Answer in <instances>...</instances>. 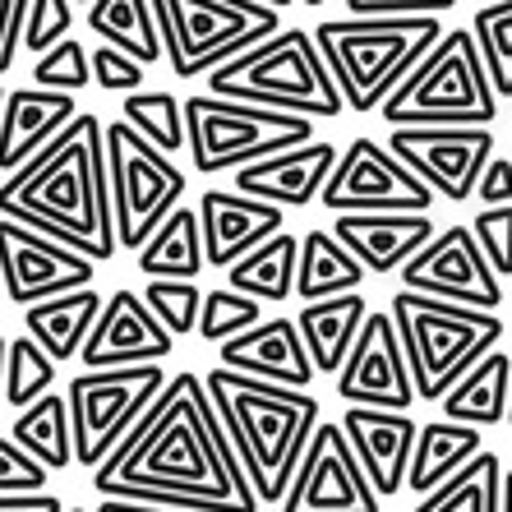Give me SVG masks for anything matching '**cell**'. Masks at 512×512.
Here are the masks:
<instances>
[{
  "instance_id": "cell-1",
  "label": "cell",
  "mask_w": 512,
  "mask_h": 512,
  "mask_svg": "<svg viewBox=\"0 0 512 512\" xmlns=\"http://www.w3.org/2000/svg\"><path fill=\"white\" fill-rule=\"evenodd\" d=\"M130 485H176L208 499L217 512H259L245 462L217 402L199 374H167L162 393L148 402L130 434L93 466L97 494H120Z\"/></svg>"
},
{
  "instance_id": "cell-2",
  "label": "cell",
  "mask_w": 512,
  "mask_h": 512,
  "mask_svg": "<svg viewBox=\"0 0 512 512\" xmlns=\"http://www.w3.org/2000/svg\"><path fill=\"white\" fill-rule=\"evenodd\" d=\"M0 217L28 222L88 259L111 263L120 240L107 185V125L79 111L47 148L5 176Z\"/></svg>"
},
{
  "instance_id": "cell-3",
  "label": "cell",
  "mask_w": 512,
  "mask_h": 512,
  "mask_svg": "<svg viewBox=\"0 0 512 512\" xmlns=\"http://www.w3.org/2000/svg\"><path fill=\"white\" fill-rule=\"evenodd\" d=\"M203 383L213 393L217 416L236 443L259 503H282L300 466V453L319 425V402L305 388L240 374L227 365H213L203 374Z\"/></svg>"
},
{
  "instance_id": "cell-4",
  "label": "cell",
  "mask_w": 512,
  "mask_h": 512,
  "mask_svg": "<svg viewBox=\"0 0 512 512\" xmlns=\"http://www.w3.org/2000/svg\"><path fill=\"white\" fill-rule=\"evenodd\" d=\"M443 37L439 14H346L314 28L328 70L346 97V111H379L383 97L420 65Z\"/></svg>"
},
{
  "instance_id": "cell-5",
  "label": "cell",
  "mask_w": 512,
  "mask_h": 512,
  "mask_svg": "<svg viewBox=\"0 0 512 512\" xmlns=\"http://www.w3.org/2000/svg\"><path fill=\"white\" fill-rule=\"evenodd\" d=\"M203 84L217 97L300 111L314 120H337L346 111L342 88H337L314 33H305V28H277L273 37L222 60L213 74H203Z\"/></svg>"
},
{
  "instance_id": "cell-6",
  "label": "cell",
  "mask_w": 512,
  "mask_h": 512,
  "mask_svg": "<svg viewBox=\"0 0 512 512\" xmlns=\"http://www.w3.org/2000/svg\"><path fill=\"white\" fill-rule=\"evenodd\" d=\"M393 323L402 333V351L416 379L420 402H439L485 351L503 342V319L480 305H462V300L425 296L402 286L393 300Z\"/></svg>"
},
{
  "instance_id": "cell-7",
  "label": "cell",
  "mask_w": 512,
  "mask_h": 512,
  "mask_svg": "<svg viewBox=\"0 0 512 512\" xmlns=\"http://www.w3.org/2000/svg\"><path fill=\"white\" fill-rule=\"evenodd\" d=\"M379 116L393 125H489L499 116V93L489 84L485 56L471 28H448L420 65L383 97Z\"/></svg>"
},
{
  "instance_id": "cell-8",
  "label": "cell",
  "mask_w": 512,
  "mask_h": 512,
  "mask_svg": "<svg viewBox=\"0 0 512 512\" xmlns=\"http://www.w3.org/2000/svg\"><path fill=\"white\" fill-rule=\"evenodd\" d=\"M185 153H190L199 176L217 171H236L245 162L273 157L282 148L314 139V116L282 107H259V102H240V97L199 93L185 97Z\"/></svg>"
},
{
  "instance_id": "cell-9",
  "label": "cell",
  "mask_w": 512,
  "mask_h": 512,
  "mask_svg": "<svg viewBox=\"0 0 512 512\" xmlns=\"http://www.w3.org/2000/svg\"><path fill=\"white\" fill-rule=\"evenodd\" d=\"M153 14L171 74L185 84L282 28L277 10L263 0H153Z\"/></svg>"
},
{
  "instance_id": "cell-10",
  "label": "cell",
  "mask_w": 512,
  "mask_h": 512,
  "mask_svg": "<svg viewBox=\"0 0 512 512\" xmlns=\"http://www.w3.org/2000/svg\"><path fill=\"white\" fill-rule=\"evenodd\" d=\"M107 185L120 250H139L185 199L180 162L143 139L125 116L107 125Z\"/></svg>"
},
{
  "instance_id": "cell-11",
  "label": "cell",
  "mask_w": 512,
  "mask_h": 512,
  "mask_svg": "<svg viewBox=\"0 0 512 512\" xmlns=\"http://www.w3.org/2000/svg\"><path fill=\"white\" fill-rule=\"evenodd\" d=\"M162 360H143V365H116V370H84L70 379V425H74V462L93 471L102 457L116 448L130 425L148 411L162 393Z\"/></svg>"
},
{
  "instance_id": "cell-12",
  "label": "cell",
  "mask_w": 512,
  "mask_h": 512,
  "mask_svg": "<svg viewBox=\"0 0 512 512\" xmlns=\"http://www.w3.org/2000/svg\"><path fill=\"white\" fill-rule=\"evenodd\" d=\"M439 194L379 139H351L323 180L319 203L328 213H429Z\"/></svg>"
},
{
  "instance_id": "cell-13",
  "label": "cell",
  "mask_w": 512,
  "mask_h": 512,
  "mask_svg": "<svg viewBox=\"0 0 512 512\" xmlns=\"http://www.w3.org/2000/svg\"><path fill=\"white\" fill-rule=\"evenodd\" d=\"M383 494L365 476L342 420H319L300 453L282 512H383Z\"/></svg>"
},
{
  "instance_id": "cell-14",
  "label": "cell",
  "mask_w": 512,
  "mask_h": 512,
  "mask_svg": "<svg viewBox=\"0 0 512 512\" xmlns=\"http://www.w3.org/2000/svg\"><path fill=\"white\" fill-rule=\"evenodd\" d=\"M388 148L439 199L466 203L476 194L485 162L494 157V130L489 125H393Z\"/></svg>"
},
{
  "instance_id": "cell-15",
  "label": "cell",
  "mask_w": 512,
  "mask_h": 512,
  "mask_svg": "<svg viewBox=\"0 0 512 512\" xmlns=\"http://www.w3.org/2000/svg\"><path fill=\"white\" fill-rule=\"evenodd\" d=\"M97 259L70 250L65 240L47 236V231L0 217V282L14 305H33V300L60 296L74 286H93Z\"/></svg>"
},
{
  "instance_id": "cell-16",
  "label": "cell",
  "mask_w": 512,
  "mask_h": 512,
  "mask_svg": "<svg viewBox=\"0 0 512 512\" xmlns=\"http://www.w3.org/2000/svg\"><path fill=\"white\" fill-rule=\"evenodd\" d=\"M402 286L425 291V296L480 305V310H499L503 305V282H499V273H494L489 254L480 250V240L471 227L434 231V236L402 263Z\"/></svg>"
},
{
  "instance_id": "cell-17",
  "label": "cell",
  "mask_w": 512,
  "mask_h": 512,
  "mask_svg": "<svg viewBox=\"0 0 512 512\" xmlns=\"http://www.w3.org/2000/svg\"><path fill=\"white\" fill-rule=\"evenodd\" d=\"M337 397L346 406L356 402V406H388V411H411V402H420L393 310L365 314L356 342H351L342 370H337Z\"/></svg>"
},
{
  "instance_id": "cell-18",
  "label": "cell",
  "mask_w": 512,
  "mask_h": 512,
  "mask_svg": "<svg viewBox=\"0 0 512 512\" xmlns=\"http://www.w3.org/2000/svg\"><path fill=\"white\" fill-rule=\"evenodd\" d=\"M176 351V337L162 328V319L153 314V305L120 286L111 291V300L97 314L93 333H88L84 351V370H116V365H143V360H167Z\"/></svg>"
},
{
  "instance_id": "cell-19",
  "label": "cell",
  "mask_w": 512,
  "mask_h": 512,
  "mask_svg": "<svg viewBox=\"0 0 512 512\" xmlns=\"http://www.w3.org/2000/svg\"><path fill=\"white\" fill-rule=\"evenodd\" d=\"M342 429L351 448H356L365 476L374 480L379 494H402L406 471H411V453H416V416L411 411H388V406H346Z\"/></svg>"
},
{
  "instance_id": "cell-20",
  "label": "cell",
  "mask_w": 512,
  "mask_h": 512,
  "mask_svg": "<svg viewBox=\"0 0 512 512\" xmlns=\"http://www.w3.org/2000/svg\"><path fill=\"white\" fill-rule=\"evenodd\" d=\"M199 227H203V254L208 268H231L236 259L263 245L273 231L286 227V208L254 194H227V190H208L199 194Z\"/></svg>"
},
{
  "instance_id": "cell-21",
  "label": "cell",
  "mask_w": 512,
  "mask_h": 512,
  "mask_svg": "<svg viewBox=\"0 0 512 512\" xmlns=\"http://www.w3.org/2000/svg\"><path fill=\"white\" fill-rule=\"evenodd\" d=\"M217 365L240 374H259V379H277V383H291V388H310L314 383V360H310V346L300 337V323L277 314V319H259L254 328L245 333L227 337L217 346Z\"/></svg>"
},
{
  "instance_id": "cell-22",
  "label": "cell",
  "mask_w": 512,
  "mask_h": 512,
  "mask_svg": "<svg viewBox=\"0 0 512 512\" xmlns=\"http://www.w3.org/2000/svg\"><path fill=\"white\" fill-rule=\"evenodd\" d=\"M333 167H337L333 143L310 139V143H296V148H282L273 157H259V162L236 167V190L254 194V199H268L277 208H305L310 199H319L323 180L333 176Z\"/></svg>"
},
{
  "instance_id": "cell-23",
  "label": "cell",
  "mask_w": 512,
  "mask_h": 512,
  "mask_svg": "<svg viewBox=\"0 0 512 512\" xmlns=\"http://www.w3.org/2000/svg\"><path fill=\"white\" fill-rule=\"evenodd\" d=\"M333 231L365 273H402V263L439 227L429 213H337Z\"/></svg>"
},
{
  "instance_id": "cell-24",
  "label": "cell",
  "mask_w": 512,
  "mask_h": 512,
  "mask_svg": "<svg viewBox=\"0 0 512 512\" xmlns=\"http://www.w3.org/2000/svg\"><path fill=\"white\" fill-rule=\"evenodd\" d=\"M74 111V93H60V88H10L5 93V111H0V171L24 167L37 148H47L70 120Z\"/></svg>"
},
{
  "instance_id": "cell-25",
  "label": "cell",
  "mask_w": 512,
  "mask_h": 512,
  "mask_svg": "<svg viewBox=\"0 0 512 512\" xmlns=\"http://www.w3.org/2000/svg\"><path fill=\"white\" fill-rule=\"evenodd\" d=\"M370 314V300L360 291H337V296H323V300H300L296 323H300V337L310 346V360L319 374H333L342 370L346 351L356 342L360 323Z\"/></svg>"
},
{
  "instance_id": "cell-26",
  "label": "cell",
  "mask_w": 512,
  "mask_h": 512,
  "mask_svg": "<svg viewBox=\"0 0 512 512\" xmlns=\"http://www.w3.org/2000/svg\"><path fill=\"white\" fill-rule=\"evenodd\" d=\"M102 305L107 300L97 296L93 286H74V291H60V296L33 300V305H24V333L37 337L60 365H70L84 351Z\"/></svg>"
},
{
  "instance_id": "cell-27",
  "label": "cell",
  "mask_w": 512,
  "mask_h": 512,
  "mask_svg": "<svg viewBox=\"0 0 512 512\" xmlns=\"http://www.w3.org/2000/svg\"><path fill=\"white\" fill-rule=\"evenodd\" d=\"M508 397H512V356L494 346L439 397V416H453L485 429L508 420Z\"/></svg>"
},
{
  "instance_id": "cell-28",
  "label": "cell",
  "mask_w": 512,
  "mask_h": 512,
  "mask_svg": "<svg viewBox=\"0 0 512 512\" xmlns=\"http://www.w3.org/2000/svg\"><path fill=\"white\" fill-rule=\"evenodd\" d=\"M480 453V425L466 420H429L416 434V453H411V471H406V489L411 494H429L439 489L448 476H457L471 457Z\"/></svg>"
},
{
  "instance_id": "cell-29",
  "label": "cell",
  "mask_w": 512,
  "mask_h": 512,
  "mask_svg": "<svg viewBox=\"0 0 512 512\" xmlns=\"http://www.w3.org/2000/svg\"><path fill=\"white\" fill-rule=\"evenodd\" d=\"M134 268L143 277H199L208 268L203 254V227H199V208H171V217L153 236L134 250Z\"/></svg>"
},
{
  "instance_id": "cell-30",
  "label": "cell",
  "mask_w": 512,
  "mask_h": 512,
  "mask_svg": "<svg viewBox=\"0 0 512 512\" xmlns=\"http://www.w3.org/2000/svg\"><path fill=\"white\" fill-rule=\"evenodd\" d=\"M296 263H300V236L296 231H273L245 259L231 263L227 286L263 300V305H286L291 291H296Z\"/></svg>"
},
{
  "instance_id": "cell-31",
  "label": "cell",
  "mask_w": 512,
  "mask_h": 512,
  "mask_svg": "<svg viewBox=\"0 0 512 512\" xmlns=\"http://www.w3.org/2000/svg\"><path fill=\"white\" fill-rule=\"evenodd\" d=\"M365 263L346 250L337 231H305L296 263V300H323L337 291H360Z\"/></svg>"
},
{
  "instance_id": "cell-32",
  "label": "cell",
  "mask_w": 512,
  "mask_h": 512,
  "mask_svg": "<svg viewBox=\"0 0 512 512\" xmlns=\"http://www.w3.org/2000/svg\"><path fill=\"white\" fill-rule=\"evenodd\" d=\"M88 28H93L102 42L139 56L148 70L157 60H167L162 51V33H157V14L153 0H93L88 5Z\"/></svg>"
},
{
  "instance_id": "cell-33",
  "label": "cell",
  "mask_w": 512,
  "mask_h": 512,
  "mask_svg": "<svg viewBox=\"0 0 512 512\" xmlns=\"http://www.w3.org/2000/svg\"><path fill=\"white\" fill-rule=\"evenodd\" d=\"M499 508H503V462L499 453L480 448L457 476H448L439 489H429L411 512H499Z\"/></svg>"
},
{
  "instance_id": "cell-34",
  "label": "cell",
  "mask_w": 512,
  "mask_h": 512,
  "mask_svg": "<svg viewBox=\"0 0 512 512\" xmlns=\"http://www.w3.org/2000/svg\"><path fill=\"white\" fill-rule=\"evenodd\" d=\"M14 439L51 471H65L74 462V425H70V402L65 393H42L14 416Z\"/></svg>"
},
{
  "instance_id": "cell-35",
  "label": "cell",
  "mask_w": 512,
  "mask_h": 512,
  "mask_svg": "<svg viewBox=\"0 0 512 512\" xmlns=\"http://www.w3.org/2000/svg\"><path fill=\"white\" fill-rule=\"evenodd\" d=\"M56 365L60 360L51 356L37 337H28V333L10 337V342H5V406L24 411L28 402H37L42 393H51Z\"/></svg>"
},
{
  "instance_id": "cell-36",
  "label": "cell",
  "mask_w": 512,
  "mask_h": 512,
  "mask_svg": "<svg viewBox=\"0 0 512 512\" xmlns=\"http://www.w3.org/2000/svg\"><path fill=\"white\" fill-rule=\"evenodd\" d=\"M120 116L130 120L134 130L143 134L148 143H157L162 153H185V143H190V134H185V107L176 102V93H167V88H157V93H125V107H120Z\"/></svg>"
},
{
  "instance_id": "cell-37",
  "label": "cell",
  "mask_w": 512,
  "mask_h": 512,
  "mask_svg": "<svg viewBox=\"0 0 512 512\" xmlns=\"http://www.w3.org/2000/svg\"><path fill=\"white\" fill-rule=\"evenodd\" d=\"M471 33H476V47L485 56L494 93L512 97V0H489L485 10H476Z\"/></svg>"
},
{
  "instance_id": "cell-38",
  "label": "cell",
  "mask_w": 512,
  "mask_h": 512,
  "mask_svg": "<svg viewBox=\"0 0 512 512\" xmlns=\"http://www.w3.org/2000/svg\"><path fill=\"white\" fill-rule=\"evenodd\" d=\"M259 319H263V300L245 296V291H236V286H213V291H203L199 337L203 342H213V346H222L227 337L254 328Z\"/></svg>"
},
{
  "instance_id": "cell-39",
  "label": "cell",
  "mask_w": 512,
  "mask_h": 512,
  "mask_svg": "<svg viewBox=\"0 0 512 512\" xmlns=\"http://www.w3.org/2000/svg\"><path fill=\"white\" fill-rule=\"evenodd\" d=\"M143 300L153 305V314L162 319L171 337H190L199 333V310H203V291L194 286V277H148Z\"/></svg>"
},
{
  "instance_id": "cell-40",
  "label": "cell",
  "mask_w": 512,
  "mask_h": 512,
  "mask_svg": "<svg viewBox=\"0 0 512 512\" xmlns=\"http://www.w3.org/2000/svg\"><path fill=\"white\" fill-rule=\"evenodd\" d=\"M33 84L60 88V93H84L93 84V60L88 47H79L74 37H60L56 47H47L33 60Z\"/></svg>"
},
{
  "instance_id": "cell-41",
  "label": "cell",
  "mask_w": 512,
  "mask_h": 512,
  "mask_svg": "<svg viewBox=\"0 0 512 512\" xmlns=\"http://www.w3.org/2000/svg\"><path fill=\"white\" fill-rule=\"evenodd\" d=\"M70 24H74V0H28L24 51L42 56L47 47H56L60 37H70Z\"/></svg>"
},
{
  "instance_id": "cell-42",
  "label": "cell",
  "mask_w": 512,
  "mask_h": 512,
  "mask_svg": "<svg viewBox=\"0 0 512 512\" xmlns=\"http://www.w3.org/2000/svg\"><path fill=\"white\" fill-rule=\"evenodd\" d=\"M51 466H42L24 443L0 439V494H33V489H47Z\"/></svg>"
},
{
  "instance_id": "cell-43",
  "label": "cell",
  "mask_w": 512,
  "mask_h": 512,
  "mask_svg": "<svg viewBox=\"0 0 512 512\" xmlns=\"http://www.w3.org/2000/svg\"><path fill=\"white\" fill-rule=\"evenodd\" d=\"M88 60H93V88H102V93H134L143 84V74H148V65L139 56L111 47V42L107 47H93Z\"/></svg>"
},
{
  "instance_id": "cell-44",
  "label": "cell",
  "mask_w": 512,
  "mask_h": 512,
  "mask_svg": "<svg viewBox=\"0 0 512 512\" xmlns=\"http://www.w3.org/2000/svg\"><path fill=\"white\" fill-rule=\"evenodd\" d=\"M476 240L480 250L489 254L494 273L512 277V203H494V208H480L476 213Z\"/></svg>"
},
{
  "instance_id": "cell-45",
  "label": "cell",
  "mask_w": 512,
  "mask_h": 512,
  "mask_svg": "<svg viewBox=\"0 0 512 512\" xmlns=\"http://www.w3.org/2000/svg\"><path fill=\"white\" fill-rule=\"evenodd\" d=\"M28 0H0V79L14 70V56L24 47Z\"/></svg>"
},
{
  "instance_id": "cell-46",
  "label": "cell",
  "mask_w": 512,
  "mask_h": 512,
  "mask_svg": "<svg viewBox=\"0 0 512 512\" xmlns=\"http://www.w3.org/2000/svg\"><path fill=\"white\" fill-rule=\"evenodd\" d=\"M471 199H476L480 208L512 203V162H508V157H489L485 171H480V180H476V194H471Z\"/></svg>"
},
{
  "instance_id": "cell-47",
  "label": "cell",
  "mask_w": 512,
  "mask_h": 512,
  "mask_svg": "<svg viewBox=\"0 0 512 512\" xmlns=\"http://www.w3.org/2000/svg\"><path fill=\"white\" fill-rule=\"evenodd\" d=\"M457 0H346V14H448Z\"/></svg>"
},
{
  "instance_id": "cell-48",
  "label": "cell",
  "mask_w": 512,
  "mask_h": 512,
  "mask_svg": "<svg viewBox=\"0 0 512 512\" xmlns=\"http://www.w3.org/2000/svg\"><path fill=\"white\" fill-rule=\"evenodd\" d=\"M0 512H65V503L47 489H33V494H0Z\"/></svg>"
},
{
  "instance_id": "cell-49",
  "label": "cell",
  "mask_w": 512,
  "mask_h": 512,
  "mask_svg": "<svg viewBox=\"0 0 512 512\" xmlns=\"http://www.w3.org/2000/svg\"><path fill=\"white\" fill-rule=\"evenodd\" d=\"M93 512H185V508H167V503H139V499H116V494H102Z\"/></svg>"
},
{
  "instance_id": "cell-50",
  "label": "cell",
  "mask_w": 512,
  "mask_h": 512,
  "mask_svg": "<svg viewBox=\"0 0 512 512\" xmlns=\"http://www.w3.org/2000/svg\"><path fill=\"white\" fill-rule=\"evenodd\" d=\"M5 342L10 337H0V411H5Z\"/></svg>"
},
{
  "instance_id": "cell-51",
  "label": "cell",
  "mask_w": 512,
  "mask_h": 512,
  "mask_svg": "<svg viewBox=\"0 0 512 512\" xmlns=\"http://www.w3.org/2000/svg\"><path fill=\"white\" fill-rule=\"evenodd\" d=\"M499 512H512V471H503V508Z\"/></svg>"
},
{
  "instance_id": "cell-52",
  "label": "cell",
  "mask_w": 512,
  "mask_h": 512,
  "mask_svg": "<svg viewBox=\"0 0 512 512\" xmlns=\"http://www.w3.org/2000/svg\"><path fill=\"white\" fill-rule=\"evenodd\" d=\"M263 5H273V10H291L296 0H263Z\"/></svg>"
},
{
  "instance_id": "cell-53",
  "label": "cell",
  "mask_w": 512,
  "mask_h": 512,
  "mask_svg": "<svg viewBox=\"0 0 512 512\" xmlns=\"http://www.w3.org/2000/svg\"><path fill=\"white\" fill-rule=\"evenodd\" d=\"M300 5H310V10H319V5H328V0H300Z\"/></svg>"
},
{
  "instance_id": "cell-54",
  "label": "cell",
  "mask_w": 512,
  "mask_h": 512,
  "mask_svg": "<svg viewBox=\"0 0 512 512\" xmlns=\"http://www.w3.org/2000/svg\"><path fill=\"white\" fill-rule=\"evenodd\" d=\"M0 111H5V84H0Z\"/></svg>"
},
{
  "instance_id": "cell-55",
  "label": "cell",
  "mask_w": 512,
  "mask_h": 512,
  "mask_svg": "<svg viewBox=\"0 0 512 512\" xmlns=\"http://www.w3.org/2000/svg\"><path fill=\"white\" fill-rule=\"evenodd\" d=\"M65 512H93V508H65Z\"/></svg>"
},
{
  "instance_id": "cell-56",
  "label": "cell",
  "mask_w": 512,
  "mask_h": 512,
  "mask_svg": "<svg viewBox=\"0 0 512 512\" xmlns=\"http://www.w3.org/2000/svg\"><path fill=\"white\" fill-rule=\"evenodd\" d=\"M74 5H93V0H74Z\"/></svg>"
},
{
  "instance_id": "cell-57",
  "label": "cell",
  "mask_w": 512,
  "mask_h": 512,
  "mask_svg": "<svg viewBox=\"0 0 512 512\" xmlns=\"http://www.w3.org/2000/svg\"><path fill=\"white\" fill-rule=\"evenodd\" d=\"M508 420H512V397H508Z\"/></svg>"
}]
</instances>
